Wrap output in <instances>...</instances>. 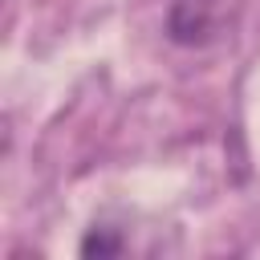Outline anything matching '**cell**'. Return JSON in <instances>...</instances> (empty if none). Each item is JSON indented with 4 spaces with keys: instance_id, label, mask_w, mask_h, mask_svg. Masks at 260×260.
I'll return each instance as SVG.
<instances>
[{
    "instance_id": "1",
    "label": "cell",
    "mask_w": 260,
    "mask_h": 260,
    "mask_svg": "<svg viewBox=\"0 0 260 260\" xmlns=\"http://www.w3.org/2000/svg\"><path fill=\"white\" fill-rule=\"evenodd\" d=\"M167 28H171V41H179V45H203L215 32V4L211 0H175Z\"/></svg>"
},
{
    "instance_id": "2",
    "label": "cell",
    "mask_w": 260,
    "mask_h": 260,
    "mask_svg": "<svg viewBox=\"0 0 260 260\" xmlns=\"http://www.w3.org/2000/svg\"><path fill=\"white\" fill-rule=\"evenodd\" d=\"M122 248H126V240H122L114 228H89L77 252H81L85 260H93V256H118Z\"/></svg>"
}]
</instances>
